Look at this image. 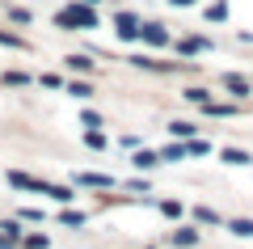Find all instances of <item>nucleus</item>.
Wrapping results in <instances>:
<instances>
[{"instance_id": "obj_16", "label": "nucleus", "mask_w": 253, "mask_h": 249, "mask_svg": "<svg viewBox=\"0 0 253 249\" xmlns=\"http://www.w3.org/2000/svg\"><path fill=\"white\" fill-rule=\"evenodd\" d=\"M89 148H106V135H101V131H89Z\"/></svg>"}, {"instance_id": "obj_4", "label": "nucleus", "mask_w": 253, "mask_h": 249, "mask_svg": "<svg viewBox=\"0 0 253 249\" xmlns=\"http://www.w3.org/2000/svg\"><path fill=\"white\" fill-rule=\"evenodd\" d=\"M144 38H148V43H152V47H161V43H165V38H169V34H165V30L156 26V21H152V26H144Z\"/></svg>"}, {"instance_id": "obj_17", "label": "nucleus", "mask_w": 253, "mask_h": 249, "mask_svg": "<svg viewBox=\"0 0 253 249\" xmlns=\"http://www.w3.org/2000/svg\"><path fill=\"white\" fill-rule=\"evenodd\" d=\"M173 4H194V0H173Z\"/></svg>"}, {"instance_id": "obj_13", "label": "nucleus", "mask_w": 253, "mask_h": 249, "mask_svg": "<svg viewBox=\"0 0 253 249\" xmlns=\"http://www.w3.org/2000/svg\"><path fill=\"white\" fill-rule=\"evenodd\" d=\"M169 131H173V135H181V140H190V135H194V127H190V123H173Z\"/></svg>"}, {"instance_id": "obj_3", "label": "nucleus", "mask_w": 253, "mask_h": 249, "mask_svg": "<svg viewBox=\"0 0 253 249\" xmlns=\"http://www.w3.org/2000/svg\"><path fill=\"white\" fill-rule=\"evenodd\" d=\"M76 182H81V186H110L106 173H76Z\"/></svg>"}, {"instance_id": "obj_8", "label": "nucleus", "mask_w": 253, "mask_h": 249, "mask_svg": "<svg viewBox=\"0 0 253 249\" xmlns=\"http://www.w3.org/2000/svg\"><path fill=\"white\" fill-rule=\"evenodd\" d=\"M173 241H177V245H194L199 232H194V228H181V232H173Z\"/></svg>"}, {"instance_id": "obj_1", "label": "nucleus", "mask_w": 253, "mask_h": 249, "mask_svg": "<svg viewBox=\"0 0 253 249\" xmlns=\"http://www.w3.org/2000/svg\"><path fill=\"white\" fill-rule=\"evenodd\" d=\"M55 21H59L63 30H89V26H97V13H93L89 4H68Z\"/></svg>"}, {"instance_id": "obj_15", "label": "nucleus", "mask_w": 253, "mask_h": 249, "mask_svg": "<svg viewBox=\"0 0 253 249\" xmlns=\"http://www.w3.org/2000/svg\"><path fill=\"white\" fill-rule=\"evenodd\" d=\"M68 93H72V98H89L93 89H89V85H68Z\"/></svg>"}, {"instance_id": "obj_5", "label": "nucleus", "mask_w": 253, "mask_h": 249, "mask_svg": "<svg viewBox=\"0 0 253 249\" xmlns=\"http://www.w3.org/2000/svg\"><path fill=\"white\" fill-rule=\"evenodd\" d=\"M152 165H161L156 152H135V169H152Z\"/></svg>"}, {"instance_id": "obj_7", "label": "nucleus", "mask_w": 253, "mask_h": 249, "mask_svg": "<svg viewBox=\"0 0 253 249\" xmlns=\"http://www.w3.org/2000/svg\"><path fill=\"white\" fill-rule=\"evenodd\" d=\"M228 89H232L236 98H245V93H249V80H241V76H228Z\"/></svg>"}, {"instance_id": "obj_6", "label": "nucleus", "mask_w": 253, "mask_h": 249, "mask_svg": "<svg viewBox=\"0 0 253 249\" xmlns=\"http://www.w3.org/2000/svg\"><path fill=\"white\" fill-rule=\"evenodd\" d=\"M186 156H190V152L181 148V144H173V148H165V152H161V160H186Z\"/></svg>"}, {"instance_id": "obj_2", "label": "nucleus", "mask_w": 253, "mask_h": 249, "mask_svg": "<svg viewBox=\"0 0 253 249\" xmlns=\"http://www.w3.org/2000/svg\"><path fill=\"white\" fill-rule=\"evenodd\" d=\"M114 26H118V38H139V34H144V30H139V21L131 17V13H118Z\"/></svg>"}, {"instance_id": "obj_9", "label": "nucleus", "mask_w": 253, "mask_h": 249, "mask_svg": "<svg viewBox=\"0 0 253 249\" xmlns=\"http://www.w3.org/2000/svg\"><path fill=\"white\" fill-rule=\"evenodd\" d=\"M224 160H228V165H249V152H236V148H228V152H224Z\"/></svg>"}, {"instance_id": "obj_10", "label": "nucleus", "mask_w": 253, "mask_h": 249, "mask_svg": "<svg viewBox=\"0 0 253 249\" xmlns=\"http://www.w3.org/2000/svg\"><path fill=\"white\" fill-rule=\"evenodd\" d=\"M232 232L236 237H253V220H232Z\"/></svg>"}, {"instance_id": "obj_11", "label": "nucleus", "mask_w": 253, "mask_h": 249, "mask_svg": "<svg viewBox=\"0 0 253 249\" xmlns=\"http://www.w3.org/2000/svg\"><path fill=\"white\" fill-rule=\"evenodd\" d=\"M89 63L93 59H84V55H68V68H76V72H89Z\"/></svg>"}, {"instance_id": "obj_12", "label": "nucleus", "mask_w": 253, "mask_h": 249, "mask_svg": "<svg viewBox=\"0 0 253 249\" xmlns=\"http://www.w3.org/2000/svg\"><path fill=\"white\" fill-rule=\"evenodd\" d=\"M63 224H68V228H81L84 215H81V211H63Z\"/></svg>"}, {"instance_id": "obj_14", "label": "nucleus", "mask_w": 253, "mask_h": 249, "mask_svg": "<svg viewBox=\"0 0 253 249\" xmlns=\"http://www.w3.org/2000/svg\"><path fill=\"white\" fill-rule=\"evenodd\" d=\"M194 215H199V220H203V224H219V215H215V211H211V207H199V211H194Z\"/></svg>"}]
</instances>
